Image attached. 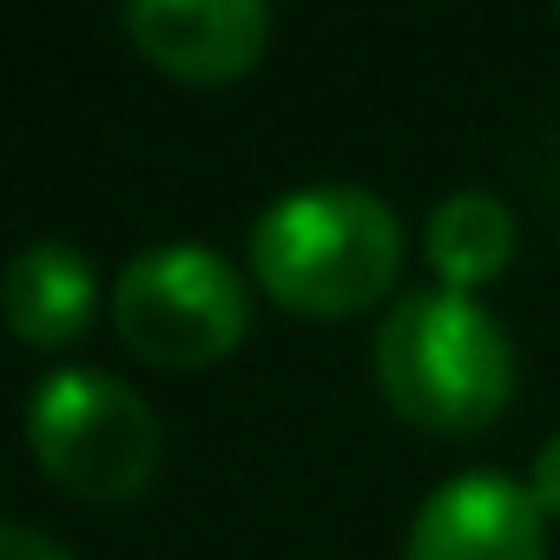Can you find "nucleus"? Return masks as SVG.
Listing matches in <instances>:
<instances>
[{
    "mask_svg": "<svg viewBox=\"0 0 560 560\" xmlns=\"http://www.w3.org/2000/svg\"><path fill=\"white\" fill-rule=\"evenodd\" d=\"M250 277L298 317H357L402 270V218L363 185H304L250 224Z\"/></svg>",
    "mask_w": 560,
    "mask_h": 560,
    "instance_id": "obj_1",
    "label": "nucleus"
},
{
    "mask_svg": "<svg viewBox=\"0 0 560 560\" xmlns=\"http://www.w3.org/2000/svg\"><path fill=\"white\" fill-rule=\"evenodd\" d=\"M376 389L435 435H475L514 402V343L468 291H409L376 324Z\"/></svg>",
    "mask_w": 560,
    "mask_h": 560,
    "instance_id": "obj_2",
    "label": "nucleus"
},
{
    "mask_svg": "<svg viewBox=\"0 0 560 560\" xmlns=\"http://www.w3.org/2000/svg\"><path fill=\"white\" fill-rule=\"evenodd\" d=\"M113 330L159 370H211L250 330V284L211 244H152L113 277Z\"/></svg>",
    "mask_w": 560,
    "mask_h": 560,
    "instance_id": "obj_3",
    "label": "nucleus"
},
{
    "mask_svg": "<svg viewBox=\"0 0 560 560\" xmlns=\"http://www.w3.org/2000/svg\"><path fill=\"white\" fill-rule=\"evenodd\" d=\"M27 442L54 488L86 501H126L159 468V416L145 396L106 370H54L34 383L27 402Z\"/></svg>",
    "mask_w": 560,
    "mask_h": 560,
    "instance_id": "obj_4",
    "label": "nucleus"
},
{
    "mask_svg": "<svg viewBox=\"0 0 560 560\" xmlns=\"http://www.w3.org/2000/svg\"><path fill=\"white\" fill-rule=\"evenodd\" d=\"M402 560H547V514L527 481L468 468L416 508Z\"/></svg>",
    "mask_w": 560,
    "mask_h": 560,
    "instance_id": "obj_5",
    "label": "nucleus"
},
{
    "mask_svg": "<svg viewBox=\"0 0 560 560\" xmlns=\"http://www.w3.org/2000/svg\"><path fill=\"white\" fill-rule=\"evenodd\" d=\"M126 34L172 80L218 86V80H237L264 60L270 8L264 0H132Z\"/></svg>",
    "mask_w": 560,
    "mask_h": 560,
    "instance_id": "obj_6",
    "label": "nucleus"
},
{
    "mask_svg": "<svg viewBox=\"0 0 560 560\" xmlns=\"http://www.w3.org/2000/svg\"><path fill=\"white\" fill-rule=\"evenodd\" d=\"M0 304H8V324H14L21 343L60 350L73 337H86V324L100 311V277L73 244L34 237V244L14 250L8 277H0Z\"/></svg>",
    "mask_w": 560,
    "mask_h": 560,
    "instance_id": "obj_7",
    "label": "nucleus"
},
{
    "mask_svg": "<svg viewBox=\"0 0 560 560\" xmlns=\"http://www.w3.org/2000/svg\"><path fill=\"white\" fill-rule=\"evenodd\" d=\"M422 250H429V264L442 277V291H468L475 298L481 284H494V277L508 270V257H514V211L494 191L462 185V191H448L429 211Z\"/></svg>",
    "mask_w": 560,
    "mask_h": 560,
    "instance_id": "obj_8",
    "label": "nucleus"
},
{
    "mask_svg": "<svg viewBox=\"0 0 560 560\" xmlns=\"http://www.w3.org/2000/svg\"><path fill=\"white\" fill-rule=\"evenodd\" d=\"M527 494L540 501L547 521H560V429L540 442V455H534V468H527Z\"/></svg>",
    "mask_w": 560,
    "mask_h": 560,
    "instance_id": "obj_9",
    "label": "nucleus"
},
{
    "mask_svg": "<svg viewBox=\"0 0 560 560\" xmlns=\"http://www.w3.org/2000/svg\"><path fill=\"white\" fill-rule=\"evenodd\" d=\"M0 560H73L54 534H40V527H27V521H14V527H0Z\"/></svg>",
    "mask_w": 560,
    "mask_h": 560,
    "instance_id": "obj_10",
    "label": "nucleus"
}]
</instances>
